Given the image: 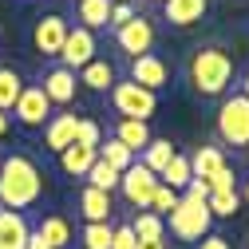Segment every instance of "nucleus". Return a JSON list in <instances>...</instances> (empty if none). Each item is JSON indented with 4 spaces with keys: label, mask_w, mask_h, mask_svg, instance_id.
I'll return each mask as SVG.
<instances>
[{
    "label": "nucleus",
    "mask_w": 249,
    "mask_h": 249,
    "mask_svg": "<svg viewBox=\"0 0 249 249\" xmlns=\"http://www.w3.org/2000/svg\"><path fill=\"white\" fill-rule=\"evenodd\" d=\"M12 115L24 123V127H44V123L52 119V103H48V95H44V87H40V83H24Z\"/></svg>",
    "instance_id": "obj_9"
},
{
    "label": "nucleus",
    "mask_w": 249,
    "mask_h": 249,
    "mask_svg": "<svg viewBox=\"0 0 249 249\" xmlns=\"http://www.w3.org/2000/svg\"><path fill=\"white\" fill-rule=\"evenodd\" d=\"M99 159H103L111 170H119V174H123V170H127V166L139 159V154H131V150L123 146L119 139H103V142H99Z\"/></svg>",
    "instance_id": "obj_25"
},
{
    "label": "nucleus",
    "mask_w": 249,
    "mask_h": 249,
    "mask_svg": "<svg viewBox=\"0 0 249 249\" xmlns=\"http://www.w3.org/2000/svg\"><path fill=\"white\" fill-rule=\"evenodd\" d=\"M75 75H79V83H83V87H91V91H111V87L119 83L115 64H111V59H99V55L91 59L87 68H79Z\"/></svg>",
    "instance_id": "obj_16"
},
{
    "label": "nucleus",
    "mask_w": 249,
    "mask_h": 249,
    "mask_svg": "<svg viewBox=\"0 0 249 249\" xmlns=\"http://www.w3.org/2000/svg\"><path fill=\"white\" fill-rule=\"evenodd\" d=\"M95 32L91 28H83V24H75V28H68V40H64V48H59V59H64V68L68 71H79V68H87L91 59H95Z\"/></svg>",
    "instance_id": "obj_7"
},
{
    "label": "nucleus",
    "mask_w": 249,
    "mask_h": 249,
    "mask_svg": "<svg viewBox=\"0 0 249 249\" xmlns=\"http://www.w3.org/2000/svg\"><path fill=\"white\" fill-rule=\"evenodd\" d=\"M241 95H245V99H249V71H245V75H241Z\"/></svg>",
    "instance_id": "obj_39"
},
{
    "label": "nucleus",
    "mask_w": 249,
    "mask_h": 249,
    "mask_svg": "<svg viewBox=\"0 0 249 249\" xmlns=\"http://www.w3.org/2000/svg\"><path fill=\"white\" fill-rule=\"evenodd\" d=\"M245 154H249V142H245Z\"/></svg>",
    "instance_id": "obj_42"
},
{
    "label": "nucleus",
    "mask_w": 249,
    "mask_h": 249,
    "mask_svg": "<svg viewBox=\"0 0 249 249\" xmlns=\"http://www.w3.org/2000/svg\"><path fill=\"white\" fill-rule=\"evenodd\" d=\"M8 127H12V119H8V111H0V139L8 135Z\"/></svg>",
    "instance_id": "obj_37"
},
{
    "label": "nucleus",
    "mask_w": 249,
    "mask_h": 249,
    "mask_svg": "<svg viewBox=\"0 0 249 249\" xmlns=\"http://www.w3.org/2000/svg\"><path fill=\"white\" fill-rule=\"evenodd\" d=\"M178 198H182L178 190H170V186H162V182H159V190H154V198H150V213L166 217V213H170V210L178 206Z\"/></svg>",
    "instance_id": "obj_31"
},
{
    "label": "nucleus",
    "mask_w": 249,
    "mask_h": 249,
    "mask_svg": "<svg viewBox=\"0 0 249 249\" xmlns=\"http://www.w3.org/2000/svg\"><path fill=\"white\" fill-rule=\"evenodd\" d=\"M83 178H87V186H95V190H107V194L119 186V170H111L103 159H95V162H91V170H87Z\"/></svg>",
    "instance_id": "obj_28"
},
{
    "label": "nucleus",
    "mask_w": 249,
    "mask_h": 249,
    "mask_svg": "<svg viewBox=\"0 0 249 249\" xmlns=\"http://www.w3.org/2000/svg\"><path fill=\"white\" fill-rule=\"evenodd\" d=\"M131 83H139L146 91H162V87H170V64H166L159 52L135 55L131 59Z\"/></svg>",
    "instance_id": "obj_8"
},
{
    "label": "nucleus",
    "mask_w": 249,
    "mask_h": 249,
    "mask_svg": "<svg viewBox=\"0 0 249 249\" xmlns=\"http://www.w3.org/2000/svg\"><path fill=\"white\" fill-rule=\"evenodd\" d=\"M79 20H83V28H107V20H111V0H79Z\"/></svg>",
    "instance_id": "obj_26"
},
{
    "label": "nucleus",
    "mask_w": 249,
    "mask_h": 249,
    "mask_svg": "<svg viewBox=\"0 0 249 249\" xmlns=\"http://www.w3.org/2000/svg\"><path fill=\"white\" fill-rule=\"evenodd\" d=\"M111 103H115L119 119H139V123H146L154 111H159V95L146 91V87H139V83H131V79L111 87Z\"/></svg>",
    "instance_id": "obj_5"
},
{
    "label": "nucleus",
    "mask_w": 249,
    "mask_h": 249,
    "mask_svg": "<svg viewBox=\"0 0 249 249\" xmlns=\"http://www.w3.org/2000/svg\"><path fill=\"white\" fill-rule=\"evenodd\" d=\"M174 154H178V150H174V142H170V139H150V146L142 150V166H146V170H154V174H162V170H166V162L174 159Z\"/></svg>",
    "instance_id": "obj_23"
},
{
    "label": "nucleus",
    "mask_w": 249,
    "mask_h": 249,
    "mask_svg": "<svg viewBox=\"0 0 249 249\" xmlns=\"http://www.w3.org/2000/svg\"><path fill=\"white\" fill-rule=\"evenodd\" d=\"M190 159H186V154H174V159L166 162V170L159 174V182L162 186H170V190H186V186H190Z\"/></svg>",
    "instance_id": "obj_24"
},
{
    "label": "nucleus",
    "mask_w": 249,
    "mask_h": 249,
    "mask_svg": "<svg viewBox=\"0 0 249 249\" xmlns=\"http://www.w3.org/2000/svg\"><path fill=\"white\" fill-rule=\"evenodd\" d=\"M75 123H79V115H52V119L44 123V146H48L52 154L68 150V146L75 142Z\"/></svg>",
    "instance_id": "obj_13"
},
{
    "label": "nucleus",
    "mask_w": 249,
    "mask_h": 249,
    "mask_svg": "<svg viewBox=\"0 0 249 249\" xmlns=\"http://www.w3.org/2000/svg\"><path fill=\"white\" fill-rule=\"evenodd\" d=\"M127 226L135 230V237H139V241H166V217L150 213V210L135 213V222H127Z\"/></svg>",
    "instance_id": "obj_21"
},
{
    "label": "nucleus",
    "mask_w": 249,
    "mask_h": 249,
    "mask_svg": "<svg viewBox=\"0 0 249 249\" xmlns=\"http://www.w3.org/2000/svg\"><path fill=\"white\" fill-rule=\"evenodd\" d=\"M111 139H119L131 154H139V150H146V146H150V127H146V123H139V119H119Z\"/></svg>",
    "instance_id": "obj_19"
},
{
    "label": "nucleus",
    "mask_w": 249,
    "mask_h": 249,
    "mask_svg": "<svg viewBox=\"0 0 249 249\" xmlns=\"http://www.w3.org/2000/svg\"><path fill=\"white\" fill-rule=\"evenodd\" d=\"M95 159H99V146H79V142H71L68 150H59V166H64V174H71V178H83Z\"/></svg>",
    "instance_id": "obj_18"
},
{
    "label": "nucleus",
    "mask_w": 249,
    "mask_h": 249,
    "mask_svg": "<svg viewBox=\"0 0 249 249\" xmlns=\"http://www.w3.org/2000/svg\"><path fill=\"white\" fill-rule=\"evenodd\" d=\"M222 166H230V162H226V154H222V146H198V150L190 154V174L202 178V182H210Z\"/></svg>",
    "instance_id": "obj_20"
},
{
    "label": "nucleus",
    "mask_w": 249,
    "mask_h": 249,
    "mask_svg": "<svg viewBox=\"0 0 249 249\" xmlns=\"http://www.w3.org/2000/svg\"><path fill=\"white\" fill-rule=\"evenodd\" d=\"M206 206H210V213H213V217H233V213H237V206H241V194H237V190L210 194V198H206Z\"/></svg>",
    "instance_id": "obj_30"
},
{
    "label": "nucleus",
    "mask_w": 249,
    "mask_h": 249,
    "mask_svg": "<svg viewBox=\"0 0 249 249\" xmlns=\"http://www.w3.org/2000/svg\"><path fill=\"white\" fill-rule=\"evenodd\" d=\"M111 222H87L83 226V249H111Z\"/></svg>",
    "instance_id": "obj_29"
},
{
    "label": "nucleus",
    "mask_w": 249,
    "mask_h": 249,
    "mask_svg": "<svg viewBox=\"0 0 249 249\" xmlns=\"http://www.w3.org/2000/svg\"><path fill=\"white\" fill-rule=\"evenodd\" d=\"M190 83L198 95H226L233 83V59L222 48H198L190 55Z\"/></svg>",
    "instance_id": "obj_2"
},
{
    "label": "nucleus",
    "mask_w": 249,
    "mask_h": 249,
    "mask_svg": "<svg viewBox=\"0 0 249 249\" xmlns=\"http://www.w3.org/2000/svg\"><path fill=\"white\" fill-rule=\"evenodd\" d=\"M44 95H48V103L52 107H68V103H75V91H79V75L75 71H68V68H52L48 75H44Z\"/></svg>",
    "instance_id": "obj_11"
},
{
    "label": "nucleus",
    "mask_w": 249,
    "mask_h": 249,
    "mask_svg": "<svg viewBox=\"0 0 249 249\" xmlns=\"http://www.w3.org/2000/svg\"><path fill=\"white\" fill-rule=\"evenodd\" d=\"M226 190H237V174L230 166H222V170L210 178V194H226Z\"/></svg>",
    "instance_id": "obj_33"
},
{
    "label": "nucleus",
    "mask_w": 249,
    "mask_h": 249,
    "mask_svg": "<svg viewBox=\"0 0 249 249\" xmlns=\"http://www.w3.org/2000/svg\"><path fill=\"white\" fill-rule=\"evenodd\" d=\"M170 217V233L178 237V241H202L206 233H210V226H213V213H210V206L206 202H198V198H178V206L166 213Z\"/></svg>",
    "instance_id": "obj_3"
},
{
    "label": "nucleus",
    "mask_w": 249,
    "mask_h": 249,
    "mask_svg": "<svg viewBox=\"0 0 249 249\" xmlns=\"http://www.w3.org/2000/svg\"><path fill=\"white\" fill-rule=\"evenodd\" d=\"M115 44L127 52L131 59H135V55H146V52L154 48V24H150L146 16H135L131 24L115 28Z\"/></svg>",
    "instance_id": "obj_10"
},
{
    "label": "nucleus",
    "mask_w": 249,
    "mask_h": 249,
    "mask_svg": "<svg viewBox=\"0 0 249 249\" xmlns=\"http://www.w3.org/2000/svg\"><path fill=\"white\" fill-rule=\"evenodd\" d=\"M36 233L48 241V249H64V245L71 241V226H68V217H59V213L44 217V222L36 226Z\"/></svg>",
    "instance_id": "obj_22"
},
{
    "label": "nucleus",
    "mask_w": 249,
    "mask_h": 249,
    "mask_svg": "<svg viewBox=\"0 0 249 249\" xmlns=\"http://www.w3.org/2000/svg\"><path fill=\"white\" fill-rule=\"evenodd\" d=\"M217 139L226 146H245L249 142V99L241 95H226L217 107Z\"/></svg>",
    "instance_id": "obj_4"
},
{
    "label": "nucleus",
    "mask_w": 249,
    "mask_h": 249,
    "mask_svg": "<svg viewBox=\"0 0 249 249\" xmlns=\"http://www.w3.org/2000/svg\"><path fill=\"white\" fill-rule=\"evenodd\" d=\"M28 233H32V226L20 210H0V249H24Z\"/></svg>",
    "instance_id": "obj_14"
},
{
    "label": "nucleus",
    "mask_w": 249,
    "mask_h": 249,
    "mask_svg": "<svg viewBox=\"0 0 249 249\" xmlns=\"http://www.w3.org/2000/svg\"><path fill=\"white\" fill-rule=\"evenodd\" d=\"M79 213L87 217V222H111V213H115V202L107 190H95V186H83V194H79Z\"/></svg>",
    "instance_id": "obj_17"
},
{
    "label": "nucleus",
    "mask_w": 249,
    "mask_h": 249,
    "mask_svg": "<svg viewBox=\"0 0 249 249\" xmlns=\"http://www.w3.org/2000/svg\"><path fill=\"white\" fill-rule=\"evenodd\" d=\"M198 249H233V245H230V241H226V237H222V233H206V237H202V245H198Z\"/></svg>",
    "instance_id": "obj_36"
},
{
    "label": "nucleus",
    "mask_w": 249,
    "mask_h": 249,
    "mask_svg": "<svg viewBox=\"0 0 249 249\" xmlns=\"http://www.w3.org/2000/svg\"><path fill=\"white\" fill-rule=\"evenodd\" d=\"M111 4H131V0H111Z\"/></svg>",
    "instance_id": "obj_40"
},
{
    "label": "nucleus",
    "mask_w": 249,
    "mask_h": 249,
    "mask_svg": "<svg viewBox=\"0 0 249 249\" xmlns=\"http://www.w3.org/2000/svg\"><path fill=\"white\" fill-rule=\"evenodd\" d=\"M245 202H249V182H245Z\"/></svg>",
    "instance_id": "obj_41"
},
{
    "label": "nucleus",
    "mask_w": 249,
    "mask_h": 249,
    "mask_svg": "<svg viewBox=\"0 0 249 249\" xmlns=\"http://www.w3.org/2000/svg\"><path fill=\"white\" fill-rule=\"evenodd\" d=\"M135 245H139V237H135L131 226H115V233H111V249H135Z\"/></svg>",
    "instance_id": "obj_34"
},
{
    "label": "nucleus",
    "mask_w": 249,
    "mask_h": 249,
    "mask_svg": "<svg viewBox=\"0 0 249 249\" xmlns=\"http://www.w3.org/2000/svg\"><path fill=\"white\" fill-rule=\"evenodd\" d=\"M32 40H36V52L59 59V48H64V40H68V20H64V16H44V20L36 24Z\"/></svg>",
    "instance_id": "obj_12"
},
{
    "label": "nucleus",
    "mask_w": 249,
    "mask_h": 249,
    "mask_svg": "<svg viewBox=\"0 0 249 249\" xmlns=\"http://www.w3.org/2000/svg\"><path fill=\"white\" fill-rule=\"evenodd\" d=\"M210 0H162V12H166V24L174 28H190L206 16Z\"/></svg>",
    "instance_id": "obj_15"
},
{
    "label": "nucleus",
    "mask_w": 249,
    "mask_h": 249,
    "mask_svg": "<svg viewBox=\"0 0 249 249\" xmlns=\"http://www.w3.org/2000/svg\"><path fill=\"white\" fill-rule=\"evenodd\" d=\"M20 91H24V79L16 68H0V111H12L16 99H20Z\"/></svg>",
    "instance_id": "obj_27"
},
{
    "label": "nucleus",
    "mask_w": 249,
    "mask_h": 249,
    "mask_svg": "<svg viewBox=\"0 0 249 249\" xmlns=\"http://www.w3.org/2000/svg\"><path fill=\"white\" fill-rule=\"evenodd\" d=\"M135 16H139L135 4H111V20H107V24H111V28H123V24H131Z\"/></svg>",
    "instance_id": "obj_35"
},
{
    "label": "nucleus",
    "mask_w": 249,
    "mask_h": 249,
    "mask_svg": "<svg viewBox=\"0 0 249 249\" xmlns=\"http://www.w3.org/2000/svg\"><path fill=\"white\" fill-rule=\"evenodd\" d=\"M75 142L79 146H99L103 142V127H99L95 119H79L75 123Z\"/></svg>",
    "instance_id": "obj_32"
},
{
    "label": "nucleus",
    "mask_w": 249,
    "mask_h": 249,
    "mask_svg": "<svg viewBox=\"0 0 249 249\" xmlns=\"http://www.w3.org/2000/svg\"><path fill=\"white\" fill-rule=\"evenodd\" d=\"M135 249H166V241H139Z\"/></svg>",
    "instance_id": "obj_38"
},
{
    "label": "nucleus",
    "mask_w": 249,
    "mask_h": 249,
    "mask_svg": "<svg viewBox=\"0 0 249 249\" xmlns=\"http://www.w3.org/2000/svg\"><path fill=\"white\" fill-rule=\"evenodd\" d=\"M119 190H123V198H127L135 210H150V198H154V190H159V174L154 170H146L139 159L119 174Z\"/></svg>",
    "instance_id": "obj_6"
},
{
    "label": "nucleus",
    "mask_w": 249,
    "mask_h": 249,
    "mask_svg": "<svg viewBox=\"0 0 249 249\" xmlns=\"http://www.w3.org/2000/svg\"><path fill=\"white\" fill-rule=\"evenodd\" d=\"M44 194V174L28 154L0 159V210H28Z\"/></svg>",
    "instance_id": "obj_1"
}]
</instances>
